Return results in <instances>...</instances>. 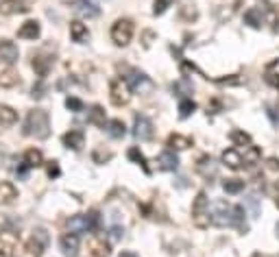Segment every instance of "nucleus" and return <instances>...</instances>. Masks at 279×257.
I'll return each mask as SVG.
<instances>
[{"label":"nucleus","mask_w":279,"mask_h":257,"mask_svg":"<svg viewBox=\"0 0 279 257\" xmlns=\"http://www.w3.org/2000/svg\"><path fill=\"white\" fill-rule=\"evenodd\" d=\"M212 225L216 227H238L240 231H247L244 225V207L240 205H229L227 201H216L212 205Z\"/></svg>","instance_id":"1"},{"label":"nucleus","mask_w":279,"mask_h":257,"mask_svg":"<svg viewBox=\"0 0 279 257\" xmlns=\"http://www.w3.org/2000/svg\"><path fill=\"white\" fill-rule=\"evenodd\" d=\"M24 133L35 137V140H46L50 135V118L44 109H33L26 114Z\"/></svg>","instance_id":"2"},{"label":"nucleus","mask_w":279,"mask_h":257,"mask_svg":"<svg viewBox=\"0 0 279 257\" xmlns=\"http://www.w3.org/2000/svg\"><path fill=\"white\" fill-rule=\"evenodd\" d=\"M65 227H68L70 233H88V231H96L98 227H101V214L98 212H90V214H77L68 218L65 222Z\"/></svg>","instance_id":"3"},{"label":"nucleus","mask_w":279,"mask_h":257,"mask_svg":"<svg viewBox=\"0 0 279 257\" xmlns=\"http://www.w3.org/2000/svg\"><path fill=\"white\" fill-rule=\"evenodd\" d=\"M192 220L196 227L205 229L210 225V199L205 192H198L194 203H192Z\"/></svg>","instance_id":"4"},{"label":"nucleus","mask_w":279,"mask_h":257,"mask_svg":"<svg viewBox=\"0 0 279 257\" xmlns=\"http://www.w3.org/2000/svg\"><path fill=\"white\" fill-rule=\"evenodd\" d=\"M111 39L116 46H127L133 39V22L127 18H120L111 24Z\"/></svg>","instance_id":"5"},{"label":"nucleus","mask_w":279,"mask_h":257,"mask_svg":"<svg viewBox=\"0 0 279 257\" xmlns=\"http://www.w3.org/2000/svg\"><path fill=\"white\" fill-rule=\"evenodd\" d=\"M109 98H111V103H114L116 107H124V105H129L131 88H129L127 78H114V81L109 83Z\"/></svg>","instance_id":"6"},{"label":"nucleus","mask_w":279,"mask_h":257,"mask_svg":"<svg viewBox=\"0 0 279 257\" xmlns=\"http://www.w3.org/2000/svg\"><path fill=\"white\" fill-rule=\"evenodd\" d=\"M133 135H135V140H140V142L153 140L155 129H153V122L146 116H135V120H133Z\"/></svg>","instance_id":"7"},{"label":"nucleus","mask_w":279,"mask_h":257,"mask_svg":"<svg viewBox=\"0 0 279 257\" xmlns=\"http://www.w3.org/2000/svg\"><path fill=\"white\" fill-rule=\"evenodd\" d=\"M46 244H48V235H46L44 229H39V231L33 235L29 242H26V246H24L26 248V255H29V257H42Z\"/></svg>","instance_id":"8"},{"label":"nucleus","mask_w":279,"mask_h":257,"mask_svg":"<svg viewBox=\"0 0 279 257\" xmlns=\"http://www.w3.org/2000/svg\"><path fill=\"white\" fill-rule=\"evenodd\" d=\"M63 3H68L72 9L83 18H98L101 16V9H98L92 0H63Z\"/></svg>","instance_id":"9"},{"label":"nucleus","mask_w":279,"mask_h":257,"mask_svg":"<svg viewBox=\"0 0 279 257\" xmlns=\"http://www.w3.org/2000/svg\"><path fill=\"white\" fill-rule=\"evenodd\" d=\"M88 251L92 257H109L111 253V246L109 242L103 238V235H94L90 242H88Z\"/></svg>","instance_id":"10"},{"label":"nucleus","mask_w":279,"mask_h":257,"mask_svg":"<svg viewBox=\"0 0 279 257\" xmlns=\"http://www.w3.org/2000/svg\"><path fill=\"white\" fill-rule=\"evenodd\" d=\"M31 0H0V13L3 16H13V13H24L29 11Z\"/></svg>","instance_id":"11"},{"label":"nucleus","mask_w":279,"mask_h":257,"mask_svg":"<svg viewBox=\"0 0 279 257\" xmlns=\"http://www.w3.org/2000/svg\"><path fill=\"white\" fill-rule=\"evenodd\" d=\"M20 57L18 46L11 42V39H0V61L5 63H16Z\"/></svg>","instance_id":"12"},{"label":"nucleus","mask_w":279,"mask_h":257,"mask_svg":"<svg viewBox=\"0 0 279 257\" xmlns=\"http://www.w3.org/2000/svg\"><path fill=\"white\" fill-rule=\"evenodd\" d=\"M223 163L227 168H231V170H240V168H244L247 163H244V157H242V150H238V148H227L223 153Z\"/></svg>","instance_id":"13"},{"label":"nucleus","mask_w":279,"mask_h":257,"mask_svg":"<svg viewBox=\"0 0 279 257\" xmlns=\"http://www.w3.org/2000/svg\"><path fill=\"white\" fill-rule=\"evenodd\" d=\"M18 246V235L13 231H3L0 233V257H11Z\"/></svg>","instance_id":"14"},{"label":"nucleus","mask_w":279,"mask_h":257,"mask_svg":"<svg viewBox=\"0 0 279 257\" xmlns=\"http://www.w3.org/2000/svg\"><path fill=\"white\" fill-rule=\"evenodd\" d=\"M59 244H61V253L65 257H77L79 255V235L77 233H65V235H61Z\"/></svg>","instance_id":"15"},{"label":"nucleus","mask_w":279,"mask_h":257,"mask_svg":"<svg viewBox=\"0 0 279 257\" xmlns=\"http://www.w3.org/2000/svg\"><path fill=\"white\" fill-rule=\"evenodd\" d=\"M18 199V188L11 181H0V205H13Z\"/></svg>","instance_id":"16"},{"label":"nucleus","mask_w":279,"mask_h":257,"mask_svg":"<svg viewBox=\"0 0 279 257\" xmlns=\"http://www.w3.org/2000/svg\"><path fill=\"white\" fill-rule=\"evenodd\" d=\"M157 166H159V170H166V173H175L179 168V157L172 153V150H164V153L157 157Z\"/></svg>","instance_id":"17"},{"label":"nucleus","mask_w":279,"mask_h":257,"mask_svg":"<svg viewBox=\"0 0 279 257\" xmlns=\"http://www.w3.org/2000/svg\"><path fill=\"white\" fill-rule=\"evenodd\" d=\"M196 173L210 181V179H214V177H216L218 166H216V161L212 159V157H201L198 163H196Z\"/></svg>","instance_id":"18"},{"label":"nucleus","mask_w":279,"mask_h":257,"mask_svg":"<svg viewBox=\"0 0 279 257\" xmlns=\"http://www.w3.org/2000/svg\"><path fill=\"white\" fill-rule=\"evenodd\" d=\"M83 142H85V133L81 129H70L68 133L63 135V146L65 148H72V150H79L83 146Z\"/></svg>","instance_id":"19"},{"label":"nucleus","mask_w":279,"mask_h":257,"mask_svg":"<svg viewBox=\"0 0 279 257\" xmlns=\"http://www.w3.org/2000/svg\"><path fill=\"white\" fill-rule=\"evenodd\" d=\"M42 29H39V22L37 20H26V22L18 29V37L20 39H37Z\"/></svg>","instance_id":"20"},{"label":"nucleus","mask_w":279,"mask_h":257,"mask_svg":"<svg viewBox=\"0 0 279 257\" xmlns=\"http://www.w3.org/2000/svg\"><path fill=\"white\" fill-rule=\"evenodd\" d=\"M50 68H52V57H46V55H35V57H33V70L37 72L39 78H44L46 74H48Z\"/></svg>","instance_id":"21"},{"label":"nucleus","mask_w":279,"mask_h":257,"mask_svg":"<svg viewBox=\"0 0 279 257\" xmlns=\"http://www.w3.org/2000/svg\"><path fill=\"white\" fill-rule=\"evenodd\" d=\"M70 37L75 39V42H79V44L88 42V39H90V31H88V26H85L83 22H79V20L70 22Z\"/></svg>","instance_id":"22"},{"label":"nucleus","mask_w":279,"mask_h":257,"mask_svg":"<svg viewBox=\"0 0 279 257\" xmlns=\"http://www.w3.org/2000/svg\"><path fill=\"white\" fill-rule=\"evenodd\" d=\"M129 88L131 90H140V92H142V90H151L153 88V83H151V78L149 76H146V74H142V72H133V74H131L129 76Z\"/></svg>","instance_id":"23"},{"label":"nucleus","mask_w":279,"mask_h":257,"mask_svg":"<svg viewBox=\"0 0 279 257\" xmlns=\"http://www.w3.org/2000/svg\"><path fill=\"white\" fill-rule=\"evenodd\" d=\"M244 22H247L251 29H262V24H264V11L257 9V7L249 9L247 13H244Z\"/></svg>","instance_id":"24"},{"label":"nucleus","mask_w":279,"mask_h":257,"mask_svg":"<svg viewBox=\"0 0 279 257\" xmlns=\"http://www.w3.org/2000/svg\"><path fill=\"white\" fill-rule=\"evenodd\" d=\"M168 146L175 148V150H185V148L192 146V137L181 135V133H170L168 135Z\"/></svg>","instance_id":"25"},{"label":"nucleus","mask_w":279,"mask_h":257,"mask_svg":"<svg viewBox=\"0 0 279 257\" xmlns=\"http://www.w3.org/2000/svg\"><path fill=\"white\" fill-rule=\"evenodd\" d=\"M105 129H107L109 137H114V140H120V137L127 135V127H124V122H122V120H118V118L109 120L107 124H105Z\"/></svg>","instance_id":"26"},{"label":"nucleus","mask_w":279,"mask_h":257,"mask_svg":"<svg viewBox=\"0 0 279 257\" xmlns=\"http://www.w3.org/2000/svg\"><path fill=\"white\" fill-rule=\"evenodd\" d=\"M44 163V155L37 148H26L24 153V166L26 168H39Z\"/></svg>","instance_id":"27"},{"label":"nucleus","mask_w":279,"mask_h":257,"mask_svg":"<svg viewBox=\"0 0 279 257\" xmlns=\"http://www.w3.org/2000/svg\"><path fill=\"white\" fill-rule=\"evenodd\" d=\"M18 122V111L9 107V105H0V124L3 127H11Z\"/></svg>","instance_id":"28"},{"label":"nucleus","mask_w":279,"mask_h":257,"mask_svg":"<svg viewBox=\"0 0 279 257\" xmlns=\"http://www.w3.org/2000/svg\"><path fill=\"white\" fill-rule=\"evenodd\" d=\"M127 155H129V159L133 161V163H137V166H142V170H144L146 175L151 173V168H149V161H146V157L142 155V150H140L137 146H131Z\"/></svg>","instance_id":"29"},{"label":"nucleus","mask_w":279,"mask_h":257,"mask_svg":"<svg viewBox=\"0 0 279 257\" xmlns=\"http://www.w3.org/2000/svg\"><path fill=\"white\" fill-rule=\"evenodd\" d=\"M88 122L96 124V127H105V109L101 105H94V107L88 111Z\"/></svg>","instance_id":"30"},{"label":"nucleus","mask_w":279,"mask_h":257,"mask_svg":"<svg viewBox=\"0 0 279 257\" xmlns=\"http://www.w3.org/2000/svg\"><path fill=\"white\" fill-rule=\"evenodd\" d=\"M242 157H244V163H247V166H251V163H257V159L262 157V150L251 144V146H244Z\"/></svg>","instance_id":"31"},{"label":"nucleus","mask_w":279,"mask_h":257,"mask_svg":"<svg viewBox=\"0 0 279 257\" xmlns=\"http://www.w3.org/2000/svg\"><path fill=\"white\" fill-rule=\"evenodd\" d=\"M229 140L234 142L236 146H251V135H249V133H244V131H240V129L231 131Z\"/></svg>","instance_id":"32"},{"label":"nucleus","mask_w":279,"mask_h":257,"mask_svg":"<svg viewBox=\"0 0 279 257\" xmlns=\"http://www.w3.org/2000/svg\"><path fill=\"white\" fill-rule=\"evenodd\" d=\"M192 83L190 81H185V78H181V81H177L175 85H172V92H175L177 96H181V98H188V94H192Z\"/></svg>","instance_id":"33"},{"label":"nucleus","mask_w":279,"mask_h":257,"mask_svg":"<svg viewBox=\"0 0 279 257\" xmlns=\"http://www.w3.org/2000/svg\"><path fill=\"white\" fill-rule=\"evenodd\" d=\"M196 111V103L190 101V98H181V103H179V118H188Z\"/></svg>","instance_id":"34"},{"label":"nucleus","mask_w":279,"mask_h":257,"mask_svg":"<svg viewBox=\"0 0 279 257\" xmlns=\"http://www.w3.org/2000/svg\"><path fill=\"white\" fill-rule=\"evenodd\" d=\"M223 190L227 194H240L244 190V181L242 179H227L223 183Z\"/></svg>","instance_id":"35"},{"label":"nucleus","mask_w":279,"mask_h":257,"mask_svg":"<svg viewBox=\"0 0 279 257\" xmlns=\"http://www.w3.org/2000/svg\"><path fill=\"white\" fill-rule=\"evenodd\" d=\"M244 207H249L251 218H257L260 216V199H257V194H249L244 199Z\"/></svg>","instance_id":"36"},{"label":"nucleus","mask_w":279,"mask_h":257,"mask_svg":"<svg viewBox=\"0 0 279 257\" xmlns=\"http://www.w3.org/2000/svg\"><path fill=\"white\" fill-rule=\"evenodd\" d=\"M18 83V74L13 70H3V74H0V85H5V88H11V85Z\"/></svg>","instance_id":"37"},{"label":"nucleus","mask_w":279,"mask_h":257,"mask_svg":"<svg viewBox=\"0 0 279 257\" xmlns=\"http://www.w3.org/2000/svg\"><path fill=\"white\" fill-rule=\"evenodd\" d=\"M65 107H68L70 111H75V114H79V111H83V101L77 96H68L65 98Z\"/></svg>","instance_id":"38"},{"label":"nucleus","mask_w":279,"mask_h":257,"mask_svg":"<svg viewBox=\"0 0 279 257\" xmlns=\"http://www.w3.org/2000/svg\"><path fill=\"white\" fill-rule=\"evenodd\" d=\"M111 157H114V155H111L109 150H101V148H96L94 153H92V159H94L96 163H105V161H109Z\"/></svg>","instance_id":"39"},{"label":"nucleus","mask_w":279,"mask_h":257,"mask_svg":"<svg viewBox=\"0 0 279 257\" xmlns=\"http://www.w3.org/2000/svg\"><path fill=\"white\" fill-rule=\"evenodd\" d=\"M181 18L188 20V22H194V20L198 18V11L194 9V7H181Z\"/></svg>","instance_id":"40"},{"label":"nucleus","mask_w":279,"mask_h":257,"mask_svg":"<svg viewBox=\"0 0 279 257\" xmlns=\"http://www.w3.org/2000/svg\"><path fill=\"white\" fill-rule=\"evenodd\" d=\"M172 5V0H155V7H153V13L155 16H162V13H166V9Z\"/></svg>","instance_id":"41"},{"label":"nucleus","mask_w":279,"mask_h":257,"mask_svg":"<svg viewBox=\"0 0 279 257\" xmlns=\"http://www.w3.org/2000/svg\"><path fill=\"white\" fill-rule=\"evenodd\" d=\"M46 173H48L50 179L59 177V175H61V170H59V163H57V161H50V163H48V168H46Z\"/></svg>","instance_id":"42"},{"label":"nucleus","mask_w":279,"mask_h":257,"mask_svg":"<svg viewBox=\"0 0 279 257\" xmlns=\"http://www.w3.org/2000/svg\"><path fill=\"white\" fill-rule=\"evenodd\" d=\"M266 83L273 85V88H279V74H275V72H266Z\"/></svg>","instance_id":"43"},{"label":"nucleus","mask_w":279,"mask_h":257,"mask_svg":"<svg viewBox=\"0 0 279 257\" xmlns=\"http://www.w3.org/2000/svg\"><path fill=\"white\" fill-rule=\"evenodd\" d=\"M109 233H111V238H114V240H120L122 233H124V229H122L120 225H114V227L109 229Z\"/></svg>","instance_id":"44"},{"label":"nucleus","mask_w":279,"mask_h":257,"mask_svg":"<svg viewBox=\"0 0 279 257\" xmlns=\"http://www.w3.org/2000/svg\"><path fill=\"white\" fill-rule=\"evenodd\" d=\"M33 98H42L44 96V83L39 81L37 85H33V94H31Z\"/></svg>","instance_id":"45"},{"label":"nucleus","mask_w":279,"mask_h":257,"mask_svg":"<svg viewBox=\"0 0 279 257\" xmlns=\"http://www.w3.org/2000/svg\"><path fill=\"white\" fill-rule=\"evenodd\" d=\"M266 111H268V116H270V120H273L275 124H279V118H277V114H275V109H273V107H268Z\"/></svg>","instance_id":"46"},{"label":"nucleus","mask_w":279,"mask_h":257,"mask_svg":"<svg viewBox=\"0 0 279 257\" xmlns=\"http://www.w3.org/2000/svg\"><path fill=\"white\" fill-rule=\"evenodd\" d=\"M268 168L277 170V168H279V161H277V159H268Z\"/></svg>","instance_id":"47"},{"label":"nucleus","mask_w":279,"mask_h":257,"mask_svg":"<svg viewBox=\"0 0 279 257\" xmlns=\"http://www.w3.org/2000/svg\"><path fill=\"white\" fill-rule=\"evenodd\" d=\"M120 257H140V255H135V253H131V251H124V253H120Z\"/></svg>","instance_id":"48"},{"label":"nucleus","mask_w":279,"mask_h":257,"mask_svg":"<svg viewBox=\"0 0 279 257\" xmlns=\"http://www.w3.org/2000/svg\"><path fill=\"white\" fill-rule=\"evenodd\" d=\"M275 190H277V196H279V181H277V186H275Z\"/></svg>","instance_id":"49"},{"label":"nucleus","mask_w":279,"mask_h":257,"mask_svg":"<svg viewBox=\"0 0 279 257\" xmlns=\"http://www.w3.org/2000/svg\"><path fill=\"white\" fill-rule=\"evenodd\" d=\"M277 235H279V222H277Z\"/></svg>","instance_id":"50"},{"label":"nucleus","mask_w":279,"mask_h":257,"mask_svg":"<svg viewBox=\"0 0 279 257\" xmlns=\"http://www.w3.org/2000/svg\"><path fill=\"white\" fill-rule=\"evenodd\" d=\"M275 203H277V207H279V196H277V201H275Z\"/></svg>","instance_id":"51"},{"label":"nucleus","mask_w":279,"mask_h":257,"mask_svg":"<svg viewBox=\"0 0 279 257\" xmlns=\"http://www.w3.org/2000/svg\"><path fill=\"white\" fill-rule=\"evenodd\" d=\"M253 257H260V255H253Z\"/></svg>","instance_id":"52"},{"label":"nucleus","mask_w":279,"mask_h":257,"mask_svg":"<svg viewBox=\"0 0 279 257\" xmlns=\"http://www.w3.org/2000/svg\"><path fill=\"white\" fill-rule=\"evenodd\" d=\"M0 70H3V65H0Z\"/></svg>","instance_id":"53"},{"label":"nucleus","mask_w":279,"mask_h":257,"mask_svg":"<svg viewBox=\"0 0 279 257\" xmlns=\"http://www.w3.org/2000/svg\"><path fill=\"white\" fill-rule=\"evenodd\" d=\"M0 127H3V124H0Z\"/></svg>","instance_id":"54"}]
</instances>
